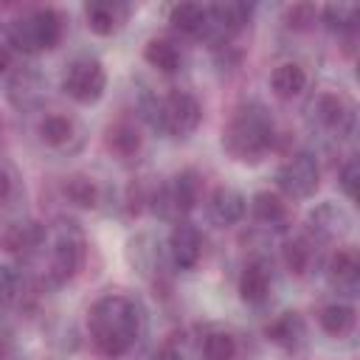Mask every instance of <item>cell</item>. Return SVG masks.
<instances>
[{
  "mask_svg": "<svg viewBox=\"0 0 360 360\" xmlns=\"http://www.w3.org/2000/svg\"><path fill=\"white\" fill-rule=\"evenodd\" d=\"M248 20H250V6H248V3H217V6L208 8L211 31H219L222 37L239 31ZM211 31H208V34H211Z\"/></svg>",
  "mask_w": 360,
  "mask_h": 360,
  "instance_id": "18",
  "label": "cell"
},
{
  "mask_svg": "<svg viewBox=\"0 0 360 360\" xmlns=\"http://www.w3.org/2000/svg\"><path fill=\"white\" fill-rule=\"evenodd\" d=\"M45 239V228L37 222H17L3 233V248L8 253H31Z\"/></svg>",
  "mask_w": 360,
  "mask_h": 360,
  "instance_id": "19",
  "label": "cell"
},
{
  "mask_svg": "<svg viewBox=\"0 0 360 360\" xmlns=\"http://www.w3.org/2000/svg\"><path fill=\"white\" fill-rule=\"evenodd\" d=\"M169 253H172L174 267L191 270L202 256V236L197 225H191L188 219H177L169 233Z\"/></svg>",
  "mask_w": 360,
  "mask_h": 360,
  "instance_id": "9",
  "label": "cell"
},
{
  "mask_svg": "<svg viewBox=\"0 0 360 360\" xmlns=\"http://www.w3.org/2000/svg\"><path fill=\"white\" fill-rule=\"evenodd\" d=\"M284 264H287L290 273L304 276V273L309 270V264H312V245H309L304 236L287 242V245H284Z\"/></svg>",
  "mask_w": 360,
  "mask_h": 360,
  "instance_id": "30",
  "label": "cell"
},
{
  "mask_svg": "<svg viewBox=\"0 0 360 360\" xmlns=\"http://www.w3.org/2000/svg\"><path fill=\"white\" fill-rule=\"evenodd\" d=\"M0 70H3V53H0Z\"/></svg>",
  "mask_w": 360,
  "mask_h": 360,
  "instance_id": "36",
  "label": "cell"
},
{
  "mask_svg": "<svg viewBox=\"0 0 360 360\" xmlns=\"http://www.w3.org/2000/svg\"><path fill=\"white\" fill-rule=\"evenodd\" d=\"M236 357V338L231 332H208L202 340V360H233Z\"/></svg>",
  "mask_w": 360,
  "mask_h": 360,
  "instance_id": "25",
  "label": "cell"
},
{
  "mask_svg": "<svg viewBox=\"0 0 360 360\" xmlns=\"http://www.w3.org/2000/svg\"><path fill=\"white\" fill-rule=\"evenodd\" d=\"M245 208H248L245 197H242L236 188H231V186H219V188H214V194L208 197V217H211V222L219 225V228L236 225V222L245 217Z\"/></svg>",
  "mask_w": 360,
  "mask_h": 360,
  "instance_id": "11",
  "label": "cell"
},
{
  "mask_svg": "<svg viewBox=\"0 0 360 360\" xmlns=\"http://www.w3.org/2000/svg\"><path fill=\"white\" fill-rule=\"evenodd\" d=\"M270 87H273V93H276L278 98H295V96L307 87V73H304L301 65L284 62V65H278V68L273 70Z\"/></svg>",
  "mask_w": 360,
  "mask_h": 360,
  "instance_id": "22",
  "label": "cell"
},
{
  "mask_svg": "<svg viewBox=\"0 0 360 360\" xmlns=\"http://www.w3.org/2000/svg\"><path fill=\"white\" fill-rule=\"evenodd\" d=\"M14 292H17V276H14L11 270L0 267V304L8 301Z\"/></svg>",
  "mask_w": 360,
  "mask_h": 360,
  "instance_id": "33",
  "label": "cell"
},
{
  "mask_svg": "<svg viewBox=\"0 0 360 360\" xmlns=\"http://www.w3.org/2000/svg\"><path fill=\"white\" fill-rule=\"evenodd\" d=\"M200 197V177L194 169H186L174 174L158 194H155V211L163 217H180L194 208Z\"/></svg>",
  "mask_w": 360,
  "mask_h": 360,
  "instance_id": "8",
  "label": "cell"
},
{
  "mask_svg": "<svg viewBox=\"0 0 360 360\" xmlns=\"http://www.w3.org/2000/svg\"><path fill=\"white\" fill-rule=\"evenodd\" d=\"M357 174H360V166H357V160H354V158H352V160H346V163H343V169H340V174H338L340 188H343V194H346L349 200H354V197H357Z\"/></svg>",
  "mask_w": 360,
  "mask_h": 360,
  "instance_id": "32",
  "label": "cell"
},
{
  "mask_svg": "<svg viewBox=\"0 0 360 360\" xmlns=\"http://www.w3.org/2000/svg\"><path fill=\"white\" fill-rule=\"evenodd\" d=\"M318 180H321V169H318V160L309 155V152H295L292 158H287L278 172H276V183L278 188L292 197V200H307L315 194L318 188Z\"/></svg>",
  "mask_w": 360,
  "mask_h": 360,
  "instance_id": "7",
  "label": "cell"
},
{
  "mask_svg": "<svg viewBox=\"0 0 360 360\" xmlns=\"http://www.w3.org/2000/svg\"><path fill=\"white\" fill-rule=\"evenodd\" d=\"M326 276H329V284H332L338 292L354 295V292H357V281H360V262H357V253H354L352 248H340V250L329 259Z\"/></svg>",
  "mask_w": 360,
  "mask_h": 360,
  "instance_id": "12",
  "label": "cell"
},
{
  "mask_svg": "<svg viewBox=\"0 0 360 360\" xmlns=\"http://www.w3.org/2000/svg\"><path fill=\"white\" fill-rule=\"evenodd\" d=\"M264 335L276 346H281L287 352H295L304 343V338H307V323H304V318L298 312H284V315H278L276 321L267 323Z\"/></svg>",
  "mask_w": 360,
  "mask_h": 360,
  "instance_id": "14",
  "label": "cell"
},
{
  "mask_svg": "<svg viewBox=\"0 0 360 360\" xmlns=\"http://www.w3.org/2000/svg\"><path fill=\"white\" fill-rule=\"evenodd\" d=\"M270 281H273V273H270V264L264 259L248 262L242 276H239V295H242V301L262 304L267 298V292H270Z\"/></svg>",
  "mask_w": 360,
  "mask_h": 360,
  "instance_id": "13",
  "label": "cell"
},
{
  "mask_svg": "<svg viewBox=\"0 0 360 360\" xmlns=\"http://www.w3.org/2000/svg\"><path fill=\"white\" fill-rule=\"evenodd\" d=\"M146 360H183V354H180L172 343H166V346H160L158 352H152Z\"/></svg>",
  "mask_w": 360,
  "mask_h": 360,
  "instance_id": "34",
  "label": "cell"
},
{
  "mask_svg": "<svg viewBox=\"0 0 360 360\" xmlns=\"http://www.w3.org/2000/svg\"><path fill=\"white\" fill-rule=\"evenodd\" d=\"M273 138H276V129H273L270 112L259 101H248L228 121L222 132V146L231 158L242 163H256L259 158L267 155V149L273 146Z\"/></svg>",
  "mask_w": 360,
  "mask_h": 360,
  "instance_id": "2",
  "label": "cell"
},
{
  "mask_svg": "<svg viewBox=\"0 0 360 360\" xmlns=\"http://www.w3.org/2000/svg\"><path fill=\"white\" fill-rule=\"evenodd\" d=\"M0 127H3V124H0Z\"/></svg>",
  "mask_w": 360,
  "mask_h": 360,
  "instance_id": "38",
  "label": "cell"
},
{
  "mask_svg": "<svg viewBox=\"0 0 360 360\" xmlns=\"http://www.w3.org/2000/svg\"><path fill=\"white\" fill-rule=\"evenodd\" d=\"M323 22L329 31H338V34H349L357 28V6L352 3H332L323 8Z\"/></svg>",
  "mask_w": 360,
  "mask_h": 360,
  "instance_id": "26",
  "label": "cell"
},
{
  "mask_svg": "<svg viewBox=\"0 0 360 360\" xmlns=\"http://www.w3.org/2000/svg\"><path fill=\"white\" fill-rule=\"evenodd\" d=\"M315 17H318V11H315V6H312V3H295V6H290V8H287V14H284L287 25H290V28H295V31L309 28V25L315 22Z\"/></svg>",
  "mask_w": 360,
  "mask_h": 360,
  "instance_id": "31",
  "label": "cell"
},
{
  "mask_svg": "<svg viewBox=\"0 0 360 360\" xmlns=\"http://www.w3.org/2000/svg\"><path fill=\"white\" fill-rule=\"evenodd\" d=\"M39 138L48 143V146H62L73 138V121L68 115H59V112H51L39 121Z\"/></svg>",
  "mask_w": 360,
  "mask_h": 360,
  "instance_id": "24",
  "label": "cell"
},
{
  "mask_svg": "<svg viewBox=\"0 0 360 360\" xmlns=\"http://www.w3.org/2000/svg\"><path fill=\"white\" fill-rule=\"evenodd\" d=\"M39 87L42 84H39V76L37 73H17L11 79L8 96H11V101L17 107H34L39 101Z\"/></svg>",
  "mask_w": 360,
  "mask_h": 360,
  "instance_id": "27",
  "label": "cell"
},
{
  "mask_svg": "<svg viewBox=\"0 0 360 360\" xmlns=\"http://www.w3.org/2000/svg\"><path fill=\"white\" fill-rule=\"evenodd\" d=\"M250 214H253L256 222H262L267 228H284V222H287V205L281 202L278 194H270V191L253 194Z\"/></svg>",
  "mask_w": 360,
  "mask_h": 360,
  "instance_id": "21",
  "label": "cell"
},
{
  "mask_svg": "<svg viewBox=\"0 0 360 360\" xmlns=\"http://www.w3.org/2000/svg\"><path fill=\"white\" fill-rule=\"evenodd\" d=\"M127 17V6L121 3H110V0H96V3H87L84 6V20H87V28L98 37H107L112 31H118V25L124 22Z\"/></svg>",
  "mask_w": 360,
  "mask_h": 360,
  "instance_id": "15",
  "label": "cell"
},
{
  "mask_svg": "<svg viewBox=\"0 0 360 360\" xmlns=\"http://www.w3.org/2000/svg\"><path fill=\"white\" fill-rule=\"evenodd\" d=\"M312 112L318 124H323L338 135H349L354 127V110L340 93H321L312 104Z\"/></svg>",
  "mask_w": 360,
  "mask_h": 360,
  "instance_id": "10",
  "label": "cell"
},
{
  "mask_svg": "<svg viewBox=\"0 0 360 360\" xmlns=\"http://www.w3.org/2000/svg\"><path fill=\"white\" fill-rule=\"evenodd\" d=\"M82 262H84V236L73 222H62V228L56 231V239H53V253H51V270H48L51 281L62 284V281L73 278L79 273Z\"/></svg>",
  "mask_w": 360,
  "mask_h": 360,
  "instance_id": "6",
  "label": "cell"
},
{
  "mask_svg": "<svg viewBox=\"0 0 360 360\" xmlns=\"http://www.w3.org/2000/svg\"><path fill=\"white\" fill-rule=\"evenodd\" d=\"M143 59H146L155 70H160V73H174V70L180 68V62H183V53H180V48H177L172 39L155 37V39L146 42Z\"/></svg>",
  "mask_w": 360,
  "mask_h": 360,
  "instance_id": "20",
  "label": "cell"
},
{
  "mask_svg": "<svg viewBox=\"0 0 360 360\" xmlns=\"http://www.w3.org/2000/svg\"><path fill=\"white\" fill-rule=\"evenodd\" d=\"M107 143L112 146V152H118V155H132V152H138V146H141V135H138V129L132 127V124H127V121H118V124H112L110 129H107Z\"/></svg>",
  "mask_w": 360,
  "mask_h": 360,
  "instance_id": "28",
  "label": "cell"
},
{
  "mask_svg": "<svg viewBox=\"0 0 360 360\" xmlns=\"http://www.w3.org/2000/svg\"><path fill=\"white\" fill-rule=\"evenodd\" d=\"M0 360H3V346H0Z\"/></svg>",
  "mask_w": 360,
  "mask_h": 360,
  "instance_id": "37",
  "label": "cell"
},
{
  "mask_svg": "<svg viewBox=\"0 0 360 360\" xmlns=\"http://www.w3.org/2000/svg\"><path fill=\"white\" fill-rule=\"evenodd\" d=\"M65 197H68L73 205H79V208H93V205L98 202V188H96V183H93L90 177L73 174V177L65 183Z\"/></svg>",
  "mask_w": 360,
  "mask_h": 360,
  "instance_id": "29",
  "label": "cell"
},
{
  "mask_svg": "<svg viewBox=\"0 0 360 360\" xmlns=\"http://www.w3.org/2000/svg\"><path fill=\"white\" fill-rule=\"evenodd\" d=\"M8 191H11V180H8V174L0 169V200H6Z\"/></svg>",
  "mask_w": 360,
  "mask_h": 360,
  "instance_id": "35",
  "label": "cell"
},
{
  "mask_svg": "<svg viewBox=\"0 0 360 360\" xmlns=\"http://www.w3.org/2000/svg\"><path fill=\"white\" fill-rule=\"evenodd\" d=\"M143 118L158 129V132H166V135H188L200 127L202 121V107L200 101L186 93V90H172L169 96L163 98H146L143 101Z\"/></svg>",
  "mask_w": 360,
  "mask_h": 360,
  "instance_id": "3",
  "label": "cell"
},
{
  "mask_svg": "<svg viewBox=\"0 0 360 360\" xmlns=\"http://www.w3.org/2000/svg\"><path fill=\"white\" fill-rule=\"evenodd\" d=\"M87 326H90V338H93L96 349L104 357H121L138 340L141 312H138L132 298L110 292V295H101L90 307Z\"/></svg>",
  "mask_w": 360,
  "mask_h": 360,
  "instance_id": "1",
  "label": "cell"
},
{
  "mask_svg": "<svg viewBox=\"0 0 360 360\" xmlns=\"http://www.w3.org/2000/svg\"><path fill=\"white\" fill-rule=\"evenodd\" d=\"M59 37H62V17L53 8H37L31 14H22L8 28L11 45L22 53L48 51L59 42Z\"/></svg>",
  "mask_w": 360,
  "mask_h": 360,
  "instance_id": "4",
  "label": "cell"
},
{
  "mask_svg": "<svg viewBox=\"0 0 360 360\" xmlns=\"http://www.w3.org/2000/svg\"><path fill=\"white\" fill-rule=\"evenodd\" d=\"M169 22L174 31L188 34V37H208L211 22H208V8L197 3H180L169 11Z\"/></svg>",
  "mask_w": 360,
  "mask_h": 360,
  "instance_id": "16",
  "label": "cell"
},
{
  "mask_svg": "<svg viewBox=\"0 0 360 360\" xmlns=\"http://www.w3.org/2000/svg\"><path fill=\"white\" fill-rule=\"evenodd\" d=\"M318 321H321V329H323L326 335L340 338V335L352 332V326H354V309H352L349 304H338V301H335V304H326V307L321 309Z\"/></svg>",
  "mask_w": 360,
  "mask_h": 360,
  "instance_id": "23",
  "label": "cell"
},
{
  "mask_svg": "<svg viewBox=\"0 0 360 360\" xmlns=\"http://www.w3.org/2000/svg\"><path fill=\"white\" fill-rule=\"evenodd\" d=\"M309 228L321 239H335L349 228V214L335 202H323L309 214Z\"/></svg>",
  "mask_w": 360,
  "mask_h": 360,
  "instance_id": "17",
  "label": "cell"
},
{
  "mask_svg": "<svg viewBox=\"0 0 360 360\" xmlns=\"http://www.w3.org/2000/svg\"><path fill=\"white\" fill-rule=\"evenodd\" d=\"M104 87H107V73H104V65L93 56H79L68 65L65 70V79H62V90L79 101V104H93L104 96Z\"/></svg>",
  "mask_w": 360,
  "mask_h": 360,
  "instance_id": "5",
  "label": "cell"
}]
</instances>
